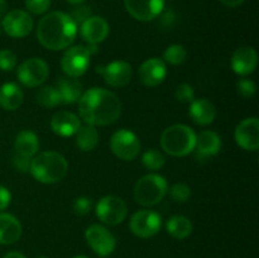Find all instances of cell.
Masks as SVG:
<instances>
[{"label":"cell","instance_id":"7402d4cb","mask_svg":"<svg viewBox=\"0 0 259 258\" xmlns=\"http://www.w3.org/2000/svg\"><path fill=\"white\" fill-rule=\"evenodd\" d=\"M22 235V224L12 214L0 212V244H14Z\"/></svg>","mask_w":259,"mask_h":258},{"label":"cell","instance_id":"d6986e66","mask_svg":"<svg viewBox=\"0 0 259 258\" xmlns=\"http://www.w3.org/2000/svg\"><path fill=\"white\" fill-rule=\"evenodd\" d=\"M81 126V120L76 114L71 111L61 110L52 116L51 128L53 133L61 137H71L77 133Z\"/></svg>","mask_w":259,"mask_h":258},{"label":"cell","instance_id":"7bdbcfd3","mask_svg":"<svg viewBox=\"0 0 259 258\" xmlns=\"http://www.w3.org/2000/svg\"><path fill=\"white\" fill-rule=\"evenodd\" d=\"M66 2L70 3V4H72V5H78V4H81V3L85 2V0H66Z\"/></svg>","mask_w":259,"mask_h":258},{"label":"cell","instance_id":"9c48e42d","mask_svg":"<svg viewBox=\"0 0 259 258\" xmlns=\"http://www.w3.org/2000/svg\"><path fill=\"white\" fill-rule=\"evenodd\" d=\"M110 148L118 158L123 161H133L141 152V141L133 132L119 129L111 136Z\"/></svg>","mask_w":259,"mask_h":258},{"label":"cell","instance_id":"ac0fdd59","mask_svg":"<svg viewBox=\"0 0 259 258\" xmlns=\"http://www.w3.org/2000/svg\"><path fill=\"white\" fill-rule=\"evenodd\" d=\"M233 71L238 75H249L255 70L258 65V56L254 48L240 47L233 53L230 61Z\"/></svg>","mask_w":259,"mask_h":258},{"label":"cell","instance_id":"5b68a950","mask_svg":"<svg viewBox=\"0 0 259 258\" xmlns=\"http://www.w3.org/2000/svg\"><path fill=\"white\" fill-rule=\"evenodd\" d=\"M168 191L164 177L157 174H148L141 177L134 186V199L142 206H154L163 200Z\"/></svg>","mask_w":259,"mask_h":258},{"label":"cell","instance_id":"cb8c5ba5","mask_svg":"<svg viewBox=\"0 0 259 258\" xmlns=\"http://www.w3.org/2000/svg\"><path fill=\"white\" fill-rule=\"evenodd\" d=\"M24 99L22 89L14 82H7L0 88V106L5 110H17L20 108Z\"/></svg>","mask_w":259,"mask_h":258},{"label":"cell","instance_id":"60d3db41","mask_svg":"<svg viewBox=\"0 0 259 258\" xmlns=\"http://www.w3.org/2000/svg\"><path fill=\"white\" fill-rule=\"evenodd\" d=\"M7 9H8V4L5 0H0V19L4 18V15L7 14Z\"/></svg>","mask_w":259,"mask_h":258},{"label":"cell","instance_id":"2e32d148","mask_svg":"<svg viewBox=\"0 0 259 258\" xmlns=\"http://www.w3.org/2000/svg\"><path fill=\"white\" fill-rule=\"evenodd\" d=\"M142 83L148 88H156L161 85L167 76L166 62L161 58H149L144 61L138 71Z\"/></svg>","mask_w":259,"mask_h":258},{"label":"cell","instance_id":"e575fe53","mask_svg":"<svg viewBox=\"0 0 259 258\" xmlns=\"http://www.w3.org/2000/svg\"><path fill=\"white\" fill-rule=\"evenodd\" d=\"M50 5L51 0H25V7H27L28 12L35 15L43 14V13L47 12Z\"/></svg>","mask_w":259,"mask_h":258},{"label":"cell","instance_id":"d4e9b609","mask_svg":"<svg viewBox=\"0 0 259 258\" xmlns=\"http://www.w3.org/2000/svg\"><path fill=\"white\" fill-rule=\"evenodd\" d=\"M39 148V141L37 134L32 131H22L18 133L14 141V152L22 156L33 158Z\"/></svg>","mask_w":259,"mask_h":258},{"label":"cell","instance_id":"b9f144b4","mask_svg":"<svg viewBox=\"0 0 259 258\" xmlns=\"http://www.w3.org/2000/svg\"><path fill=\"white\" fill-rule=\"evenodd\" d=\"M3 258H27V257L20 252H9L7 253Z\"/></svg>","mask_w":259,"mask_h":258},{"label":"cell","instance_id":"9a60e30c","mask_svg":"<svg viewBox=\"0 0 259 258\" xmlns=\"http://www.w3.org/2000/svg\"><path fill=\"white\" fill-rule=\"evenodd\" d=\"M238 146L245 151H257L259 148V119L247 118L238 124L234 133Z\"/></svg>","mask_w":259,"mask_h":258},{"label":"cell","instance_id":"7a4b0ae2","mask_svg":"<svg viewBox=\"0 0 259 258\" xmlns=\"http://www.w3.org/2000/svg\"><path fill=\"white\" fill-rule=\"evenodd\" d=\"M77 34V25L63 12H52L42 18L37 27L40 45L51 51H60L72 45Z\"/></svg>","mask_w":259,"mask_h":258},{"label":"cell","instance_id":"4dcf8cb0","mask_svg":"<svg viewBox=\"0 0 259 258\" xmlns=\"http://www.w3.org/2000/svg\"><path fill=\"white\" fill-rule=\"evenodd\" d=\"M169 195L172 199L177 202H185L190 199L191 196V189L189 185L184 184V182H177V184L172 185L169 189Z\"/></svg>","mask_w":259,"mask_h":258},{"label":"cell","instance_id":"83f0119b","mask_svg":"<svg viewBox=\"0 0 259 258\" xmlns=\"http://www.w3.org/2000/svg\"><path fill=\"white\" fill-rule=\"evenodd\" d=\"M37 101L45 108H56L61 104L60 94H58L56 86H43L37 93Z\"/></svg>","mask_w":259,"mask_h":258},{"label":"cell","instance_id":"52a82bcc","mask_svg":"<svg viewBox=\"0 0 259 258\" xmlns=\"http://www.w3.org/2000/svg\"><path fill=\"white\" fill-rule=\"evenodd\" d=\"M98 219L106 225H118L125 220L128 206L121 197L108 195L101 197L95 207Z\"/></svg>","mask_w":259,"mask_h":258},{"label":"cell","instance_id":"5bb4252c","mask_svg":"<svg viewBox=\"0 0 259 258\" xmlns=\"http://www.w3.org/2000/svg\"><path fill=\"white\" fill-rule=\"evenodd\" d=\"M129 14L141 22H151L162 13L164 0H124Z\"/></svg>","mask_w":259,"mask_h":258},{"label":"cell","instance_id":"bcb514c9","mask_svg":"<svg viewBox=\"0 0 259 258\" xmlns=\"http://www.w3.org/2000/svg\"><path fill=\"white\" fill-rule=\"evenodd\" d=\"M2 30H3V29H2V25H0V33H2Z\"/></svg>","mask_w":259,"mask_h":258},{"label":"cell","instance_id":"d590c367","mask_svg":"<svg viewBox=\"0 0 259 258\" xmlns=\"http://www.w3.org/2000/svg\"><path fill=\"white\" fill-rule=\"evenodd\" d=\"M73 211L77 215H86L93 209V200L90 197L81 196L73 201Z\"/></svg>","mask_w":259,"mask_h":258},{"label":"cell","instance_id":"8992f818","mask_svg":"<svg viewBox=\"0 0 259 258\" xmlns=\"http://www.w3.org/2000/svg\"><path fill=\"white\" fill-rule=\"evenodd\" d=\"M96 52V45L73 46L68 48L62 56L61 67L68 77L77 78L88 71L90 65V56Z\"/></svg>","mask_w":259,"mask_h":258},{"label":"cell","instance_id":"ba28073f","mask_svg":"<svg viewBox=\"0 0 259 258\" xmlns=\"http://www.w3.org/2000/svg\"><path fill=\"white\" fill-rule=\"evenodd\" d=\"M50 75V67L42 58L32 57L19 65L17 70L18 80L27 88H35L45 82Z\"/></svg>","mask_w":259,"mask_h":258},{"label":"cell","instance_id":"8fae6325","mask_svg":"<svg viewBox=\"0 0 259 258\" xmlns=\"http://www.w3.org/2000/svg\"><path fill=\"white\" fill-rule=\"evenodd\" d=\"M85 239L91 249L100 257H108L116 247V239L105 227L93 224L86 229Z\"/></svg>","mask_w":259,"mask_h":258},{"label":"cell","instance_id":"30bf717a","mask_svg":"<svg viewBox=\"0 0 259 258\" xmlns=\"http://www.w3.org/2000/svg\"><path fill=\"white\" fill-rule=\"evenodd\" d=\"M132 233L139 238H152L161 230L162 218L153 210H139L129 222Z\"/></svg>","mask_w":259,"mask_h":258},{"label":"cell","instance_id":"1f68e13d","mask_svg":"<svg viewBox=\"0 0 259 258\" xmlns=\"http://www.w3.org/2000/svg\"><path fill=\"white\" fill-rule=\"evenodd\" d=\"M17 66V55L12 50L0 51V70L12 71Z\"/></svg>","mask_w":259,"mask_h":258},{"label":"cell","instance_id":"8d00e7d4","mask_svg":"<svg viewBox=\"0 0 259 258\" xmlns=\"http://www.w3.org/2000/svg\"><path fill=\"white\" fill-rule=\"evenodd\" d=\"M70 17L72 18V20L76 23V25L77 24L81 25L86 19H88V18L91 17V9L89 7H85V5H82V7H77L76 9L72 10Z\"/></svg>","mask_w":259,"mask_h":258},{"label":"cell","instance_id":"4fadbf2b","mask_svg":"<svg viewBox=\"0 0 259 258\" xmlns=\"http://www.w3.org/2000/svg\"><path fill=\"white\" fill-rule=\"evenodd\" d=\"M104 81L111 88H124L133 77V68L125 61H113L104 67L99 68Z\"/></svg>","mask_w":259,"mask_h":258},{"label":"cell","instance_id":"4316f807","mask_svg":"<svg viewBox=\"0 0 259 258\" xmlns=\"http://www.w3.org/2000/svg\"><path fill=\"white\" fill-rule=\"evenodd\" d=\"M99 143V133L94 125H81L76 133V144L83 152L93 151Z\"/></svg>","mask_w":259,"mask_h":258},{"label":"cell","instance_id":"f6af8a7d","mask_svg":"<svg viewBox=\"0 0 259 258\" xmlns=\"http://www.w3.org/2000/svg\"><path fill=\"white\" fill-rule=\"evenodd\" d=\"M37 258H48L47 255H39V257H37Z\"/></svg>","mask_w":259,"mask_h":258},{"label":"cell","instance_id":"7c38bea8","mask_svg":"<svg viewBox=\"0 0 259 258\" xmlns=\"http://www.w3.org/2000/svg\"><path fill=\"white\" fill-rule=\"evenodd\" d=\"M33 27H34L33 18L27 12L20 9L7 13L2 22V29L13 38L27 37L32 32Z\"/></svg>","mask_w":259,"mask_h":258},{"label":"cell","instance_id":"f1b7e54d","mask_svg":"<svg viewBox=\"0 0 259 258\" xmlns=\"http://www.w3.org/2000/svg\"><path fill=\"white\" fill-rule=\"evenodd\" d=\"M142 162H143V166L147 169H151V171H158L166 163V158H164L163 153L157 149H148L143 153L142 157Z\"/></svg>","mask_w":259,"mask_h":258},{"label":"cell","instance_id":"44dd1931","mask_svg":"<svg viewBox=\"0 0 259 258\" xmlns=\"http://www.w3.org/2000/svg\"><path fill=\"white\" fill-rule=\"evenodd\" d=\"M190 116L199 125H209L217 118V108L207 99H196L190 105Z\"/></svg>","mask_w":259,"mask_h":258},{"label":"cell","instance_id":"d6a6232c","mask_svg":"<svg viewBox=\"0 0 259 258\" xmlns=\"http://www.w3.org/2000/svg\"><path fill=\"white\" fill-rule=\"evenodd\" d=\"M237 90L242 98L244 99H250L255 95V91H257V86L249 78H242L237 82Z\"/></svg>","mask_w":259,"mask_h":258},{"label":"cell","instance_id":"ee69618b","mask_svg":"<svg viewBox=\"0 0 259 258\" xmlns=\"http://www.w3.org/2000/svg\"><path fill=\"white\" fill-rule=\"evenodd\" d=\"M73 258H88V257H86V255H75Z\"/></svg>","mask_w":259,"mask_h":258},{"label":"cell","instance_id":"3957f363","mask_svg":"<svg viewBox=\"0 0 259 258\" xmlns=\"http://www.w3.org/2000/svg\"><path fill=\"white\" fill-rule=\"evenodd\" d=\"M68 163L57 152H42L35 154L30 162L29 172L42 184H55L67 175Z\"/></svg>","mask_w":259,"mask_h":258},{"label":"cell","instance_id":"f546056e","mask_svg":"<svg viewBox=\"0 0 259 258\" xmlns=\"http://www.w3.org/2000/svg\"><path fill=\"white\" fill-rule=\"evenodd\" d=\"M187 51L184 46L181 45H172L166 48L163 52L164 62H168L171 65H181L185 60H186Z\"/></svg>","mask_w":259,"mask_h":258},{"label":"cell","instance_id":"603a6c76","mask_svg":"<svg viewBox=\"0 0 259 258\" xmlns=\"http://www.w3.org/2000/svg\"><path fill=\"white\" fill-rule=\"evenodd\" d=\"M56 89L61 98V104H73L80 100L82 95V85L77 78L60 77L56 82Z\"/></svg>","mask_w":259,"mask_h":258},{"label":"cell","instance_id":"ab89813d","mask_svg":"<svg viewBox=\"0 0 259 258\" xmlns=\"http://www.w3.org/2000/svg\"><path fill=\"white\" fill-rule=\"evenodd\" d=\"M223 5L228 8H237L244 3V0H219Z\"/></svg>","mask_w":259,"mask_h":258},{"label":"cell","instance_id":"6da1fadb","mask_svg":"<svg viewBox=\"0 0 259 258\" xmlns=\"http://www.w3.org/2000/svg\"><path fill=\"white\" fill-rule=\"evenodd\" d=\"M78 113L89 125H109L120 116L121 103L113 91L93 88L81 95Z\"/></svg>","mask_w":259,"mask_h":258},{"label":"cell","instance_id":"277c9868","mask_svg":"<svg viewBox=\"0 0 259 258\" xmlns=\"http://www.w3.org/2000/svg\"><path fill=\"white\" fill-rule=\"evenodd\" d=\"M196 133L185 124H175L163 131L161 147L166 153L174 157H184L195 149Z\"/></svg>","mask_w":259,"mask_h":258},{"label":"cell","instance_id":"ffe728a7","mask_svg":"<svg viewBox=\"0 0 259 258\" xmlns=\"http://www.w3.org/2000/svg\"><path fill=\"white\" fill-rule=\"evenodd\" d=\"M222 148V139L219 134L212 131H202L196 136V143H195V149L196 151V158L207 159L210 157L219 153Z\"/></svg>","mask_w":259,"mask_h":258},{"label":"cell","instance_id":"74e56055","mask_svg":"<svg viewBox=\"0 0 259 258\" xmlns=\"http://www.w3.org/2000/svg\"><path fill=\"white\" fill-rule=\"evenodd\" d=\"M12 162H13V166H14L18 171L29 172L32 158H28V157L22 156V154H18L14 152V154H13L12 157Z\"/></svg>","mask_w":259,"mask_h":258},{"label":"cell","instance_id":"836d02e7","mask_svg":"<svg viewBox=\"0 0 259 258\" xmlns=\"http://www.w3.org/2000/svg\"><path fill=\"white\" fill-rule=\"evenodd\" d=\"M175 96L181 103H191L192 100H195L194 88L189 83H180L175 91Z\"/></svg>","mask_w":259,"mask_h":258},{"label":"cell","instance_id":"e0dca14e","mask_svg":"<svg viewBox=\"0 0 259 258\" xmlns=\"http://www.w3.org/2000/svg\"><path fill=\"white\" fill-rule=\"evenodd\" d=\"M80 34L89 45H98L109 35V24L104 18L91 15L80 27Z\"/></svg>","mask_w":259,"mask_h":258},{"label":"cell","instance_id":"484cf974","mask_svg":"<svg viewBox=\"0 0 259 258\" xmlns=\"http://www.w3.org/2000/svg\"><path fill=\"white\" fill-rule=\"evenodd\" d=\"M166 228L169 235L179 240L186 239L187 237L191 235L192 230H194L191 220L184 215H174V217L169 218Z\"/></svg>","mask_w":259,"mask_h":258},{"label":"cell","instance_id":"f35d334b","mask_svg":"<svg viewBox=\"0 0 259 258\" xmlns=\"http://www.w3.org/2000/svg\"><path fill=\"white\" fill-rule=\"evenodd\" d=\"M10 200H12V195H10L9 190L0 185V211L9 206Z\"/></svg>","mask_w":259,"mask_h":258}]
</instances>
